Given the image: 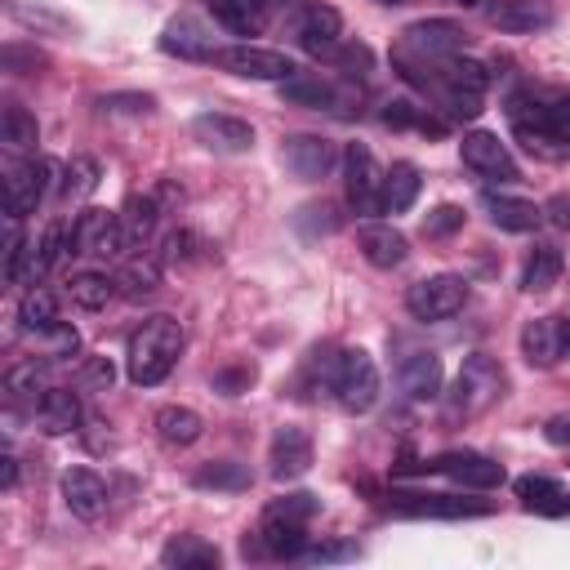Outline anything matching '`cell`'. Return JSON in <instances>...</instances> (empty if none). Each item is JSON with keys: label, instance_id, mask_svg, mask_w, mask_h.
Here are the masks:
<instances>
[{"label": "cell", "instance_id": "cell-1", "mask_svg": "<svg viewBox=\"0 0 570 570\" xmlns=\"http://www.w3.org/2000/svg\"><path fill=\"white\" fill-rule=\"evenodd\" d=\"M183 352V325L174 316H147L134 334H129V347H125V370H129V383L138 387H156L174 361Z\"/></svg>", "mask_w": 570, "mask_h": 570}, {"label": "cell", "instance_id": "cell-2", "mask_svg": "<svg viewBox=\"0 0 570 570\" xmlns=\"http://www.w3.org/2000/svg\"><path fill=\"white\" fill-rule=\"evenodd\" d=\"M330 392L347 414H365L379 401V365L365 347H343L330 370Z\"/></svg>", "mask_w": 570, "mask_h": 570}, {"label": "cell", "instance_id": "cell-3", "mask_svg": "<svg viewBox=\"0 0 570 570\" xmlns=\"http://www.w3.org/2000/svg\"><path fill=\"white\" fill-rule=\"evenodd\" d=\"M218 71H232V76H245V80H294L298 76V62L289 58V53H281V49H267V45H249V40H240V45H227V49H214V58H209Z\"/></svg>", "mask_w": 570, "mask_h": 570}, {"label": "cell", "instance_id": "cell-4", "mask_svg": "<svg viewBox=\"0 0 570 570\" xmlns=\"http://www.w3.org/2000/svg\"><path fill=\"white\" fill-rule=\"evenodd\" d=\"M383 174L387 169H379V160L365 142H347V151H343V191H347L352 214H361V218L383 214Z\"/></svg>", "mask_w": 570, "mask_h": 570}, {"label": "cell", "instance_id": "cell-5", "mask_svg": "<svg viewBox=\"0 0 570 570\" xmlns=\"http://www.w3.org/2000/svg\"><path fill=\"white\" fill-rule=\"evenodd\" d=\"M499 396H503V370L485 352L468 356L459 365V379H454V392H450V410L463 414V419L468 414H485Z\"/></svg>", "mask_w": 570, "mask_h": 570}, {"label": "cell", "instance_id": "cell-6", "mask_svg": "<svg viewBox=\"0 0 570 570\" xmlns=\"http://www.w3.org/2000/svg\"><path fill=\"white\" fill-rule=\"evenodd\" d=\"M468 303V281L454 276V272H436V276H423L405 289V307L414 321H445L454 312H463Z\"/></svg>", "mask_w": 570, "mask_h": 570}, {"label": "cell", "instance_id": "cell-7", "mask_svg": "<svg viewBox=\"0 0 570 570\" xmlns=\"http://www.w3.org/2000/svg\"><path fill=\"white\" fill-rule=\"evenodd\" d=\"M49 191V165L36 156H4V214L27 218Z\"/></svg>", "mask_w": 570, "mask_h": 570}, {"label": "cell", "instance_id": "cell-8", "mask_svg": "<svg viewBox=\"0 0 570 570\" xmlns=\"http://www.w3.org/2000/svg\"><path fill=\"white\" fill-rule=\"evenodd\" d=\"M125 245H129V240H125L120 214L98 209V205H89V209L76 214V223H71V245H67L71 254H85V258H116Z\"/></svg>", "mask_w": 570, "mask_h": 570}, {"label": "cell", "instance_id": "cell-9", "mask_svg": "<svg viewBox=\"0 0 570 570\" xmlns=\"http://www.w3.org/2000/svg\"><path fill=\"white\" fill-rule=\"evenodd\" d=\"M183 205V191H178V183H156L151 191H142V196H129V205L120 209V223H125V240L129 245H142L156 227H160V218L165 214H174Z\"/></svg>", "mask_w": 570, "mask_h": 570}, {"label": "cell", "instance_id": "cell-10", "mask_svg": "<svg viewBox=\"0 0 570 570\" xmlns=\"http://www.w3.org/2000/svg\"><path fill=\"white\" fill-rule=\"evenodd\" d=\"M289 36H294V45H298L303 53H312V58H334V53H338V36H343V18H338V9H330V4H303V9L294 13V22H289Z\"/></svg>", "mask_w": 570, "mask_h": 570}, {"label": "cell", "instance_id": "cell-11", "mask_svg": "<svg viewBox=\"0 0 570 570\" xmlns=\"http://www.w3.org/2000/svg\"><path fill=\"white\" fill-rule=\"evenodd\" d=\"M392 512L401 517H436V521H463V517H490L494 503L490 499H463V494H405L396 490L387 499Z\"/></svg>", "mask_w": 570, "mask_h": 570}, {"label": "cell", "instance_id": "cell-12", "mask_svg": "<svg viewBox=\"0 0 570 570\" xmlns=\"http://www.w3.org/2000/svg\"><path fill=\"white\" fill-rule=\"evenodd\" d=\"M463 45V27L459 22H445V18H423V22H410L401 31V49L405 58H419V62H441L450 53H459Z\"/></svg>", "mask_w": 570, "mask_h": 570}, {"label": "cell", "instance_id": "cell-13", "mask_svg": "<svg viewBox=\"0 0 570 570\" xmlns=\"http://www.w3.org/2000/svg\"><path fill=\"white\" fill-rule=\"evenodd\" d=\"M459 156H463V165H468L472 174H481V178H490V183H517V178H521L512 151H508V147L499 142V134H490V129L463 134Z\"/></svg>", "mask_w": 570, "mask_h": 570}, {"label": "cell", "instance_id": "cell-14", "mask_svg": "<svg viewBox=\"0 0 570 570\" xmlns=\"http://www.w3.org/2000/svg\"><path fill=\"white\" fill-rule=\"evenodd\" d=\"M191 134L200 147H209L218 156H245L254 147V125L240 116H227V111H200L191 120Z\"/></svg>", "mask_w": 570, "mask_h": 570}, {"label": "cell", "instance_id": "cell-15", "mask_svg": "<svg viewBox=\"0 0 570 570\" xmlns=\"http://www.w3.org/2000/svg\"><path fill=\"white\" fill-rule=\"evenodd\" d=\"M428 472H441V476H450L463 490H494V485H503V463H494V459H485L476 450H445V454H436L428 463Z\"/></svg>", "mask_w": 570, "mask_h": 570}, {"label": "cell", "instance_id": "cell-16", "mask_svg": "<svg viewBox=\"0 0 570 570\" xmlns=\"http://www.w3.org/2000/svg\"><path fill=\"white\" fill-rule=\"evenodd\" d=\"M334 160H338V151H334V142L321 138V134H289V138L281 142V165H285L294 178H303V183L325 178V174L334 169Z\"/></svg>", "mask_w": 570, "mask_h": 570}, {"label": "cell", "instance_id": "cell-17", "mask_svg": "<svg viewBox=\"0 0 570 570\" xmlns=\"http://www.w3.org/2000/svg\"><path fill=\"white\" fill-rule=\"evenodd\" d=\"M307 468H312V436L303 428H294V423L276 428V436L267 445V472H272V481H298Z\"/></svg>", "mask_w": 570, "mask_h": 570}, {"label": "cell", "instance_id": "cell-18", "mask_svg": "<svg viewBox=\"0 0 570 570\" xmlns=\"http://www.w3.org/2000/svg\"><path fill=\"white\" fill-rule=\"evenodd\" d=\"M62 503L80 521H98L107 512V481L94 468H67L62 472Z\"/></svg>", "mask_w": 570, "mask_h": 570}, {"label": "cell", "instance_id": "cell-19", "mask_svg": "<svg viewBox=\"0 0 570 570\" xmlns=\"http://www.w3.org/2000/svg\"><path fill=\"white\" fill-rule=\"evenodd\" d=\"M356 245H361V254H365L374 267H401V263H405V254H410L405 232H401V227H392V223H374V218H365V223H361Z\"/></svg>", "mask_w": 570, "mask_h": 570}, {"label": "cell", "instance_id": "cell-20", "mask_svg": "<svg viewBox=\"0 0 570 570\" xmlns=\"http://www.w3.org/2000/svg\"><path fill=\"white\" fill-rule=\"evenodd\" d=\"M396 379H401V392L410 401H436L441 396V383H445V365H441L436 352H410L401 361Z\"/></svg>", "mask_w": 570, "mask_h": 570}, {"label": "cell", "instance_id": "cell-21", "mask_svg": "<svg viewBox=\"0 0 570 570\" xmlns=\"http://www.w3.org/2000/svg\"><path fill=\"white\" fill-rule=\"evenodd\" d=\"M485 18L508 36H530L552 22V4L548 0H494L485 9Z\"/></svg>", "mask_w": 570, "mask_h": 570}, {"label": "cell", "instance_id": "cell-22", "mask_svg": "<svg viewBox=\"0 0 570 570\" xmlns=\"http://www.w3.org/2000/svg\"><path fill=\"white\" fill-rule=\"evenodd\" d=\"M481 209L490 214L494 227L503 232H534L543 223V209L525 196H508V191H481Z\"/></svg>", "mask_w": 570, "mask_h": 570}, {"label": "cell", "instance_id": "cell-23", "mask_svg": "<svg viewBox=\"0 0 570 570\" xmlns=\"http://www.w3.org/2000/svg\"><path fill=\"white\" fill-rule=\"evenodd\" d=\"M561 352L566 347H561V321L557 316H539V321L521 325V356H525V365L548 370V365H557Z\"/></svg>", "mask_w": 570, "mask_h": 570}, {"label": "cell", "instance_id": "cell-24", "mask_svg": "<svg viewBox=\"0 0 570 570\" xmlns=\"http://www.w3.org/2000/svg\"><path fill=\"white\" fill-rule=\"evenodd\" d=\"M36 419L49 436H67L80 428V396L71 387H49L40 401H36Z\"/></svg>", "mask_w": 570, "mask_h": 570}, {"label": "cell", "instance_id": "cell-25", "mask_svg": "<svg viewBox=\"0 0 570 570\" xmlns=\"http://www.w3.org/2000/svg\"><path fill=\"white\" fill-rule=\"evenodd\" d=\"M561 267H566L561 249H557L552 240H539V245L525 254V263H521V289H525V294L552 289V285L561 281Z\"/></svg>", "mask_w": 570, "mask_h": 570}, {"label": "cell", "instance_id": "cell-26", "mask_svg": "<svg viewBox=\"0 0 570 570\" xmlns=\"http://www.w3.org/2000/svg\"><path fill=\"white\" fill-rule=\"evenodd\" d=\"M517 499L539 517H566L570 512V490H561V481H552V476H521Z\"/></svg>", "mask_w": 570, "mask_h": 570}, {"label": "cell", "instance_id": "cell-27", "mask_svg": "<svg viewBox=\"0 0 570 570\" xmlns=\"http://www.w3.org/2000/svg\"><path fill=\"white\" fill-rule=\"evenodd\" d=\"M258 543H263L267 557H303L307 552V525L303 521H285V517H263Z\"/></svg>", "mask_w": 570, "mask_h": 570}, {"label": "cell", "instance_id": "cell-28", "mask_svg": "<svg viewBox=\"0 0 570 570\" xmlns=\"http://www.w3.org/2000/svg\"><path fill=\"white\" fill-rule=\"evenodd\" d=\"M281 98L289 107H312V111H330L338 107V85L334 80H321V76H294V80H281Z\"/></svg>", "mask_w": 570, "mask_h": 570}, {"label": "cell", "instance_id": "cell-29", "mask_svg": "<svg viewBox=\"0 0 570 570\" xmlns=\"http://www.w3.org/2000/svg\"><path fill=\"white\" fill-rule=\"evenodd\" d=\"M116 294H120V289H116V276H107V272L85 267V272H71V276H67V298H71L76 307H85V312L107 307Z\"/></svg>", "mask_w": 570, "mask_h": 570}, {"label": "cell", "instance_id": "cell-30", "mask_svg": "<svg viewBox=\"0 0 570 570\" xmlns=\"http://www.w3.org/2000/svg\"><path fill=\"white\" fill-rule=\"evenodd\" d=\"M160 561L165 566H178V570H214L218 566V548L205 543L200 534H174L160 548Z\"/></svg>", "mask_w": 570, "mask_h": 570}, {"label": "cell", "instance_id": "cell-31", "mask_svg": "<svg viewBox=\"0 0 570 570\" xmlns=\"http://www.w3.org/2000/svg\"><path fill=\"white\" fill-rule=\"evenodd\" d=\"M419 187H423L419 165L396 160V165L383 174V209H387V214H405V209L419 200Z\"/></svg>", "mask_w": 570, "mask_h": 570}, {"label": "cell", "instance_id": "cell-32", "mask_svg": "<svg viewBox=\"0 0 570 570\" xmlns=\"http://www.w3.org/2000/svg\"><path fill=\"white\" fill-rule=\"evenodd\" d=\"M62 245H71V227H62V223H49L45 232H40V240L36 245H27V267H22V281H40L53 263H58V254H62Z\"/></svg>", "mask_w": 570, "mask_h": 570}, {"label": "cell", "instance_id": "cell-33", "mask_svg": "<svg viewBox=\"0 0 570 570\" xmlns=\"http://www.w3.org/2000/svg\"><path fill=\"white\" fill-rule=\"evenodd\" d=\"M116 289L125 294V298H151L156 289H160V263L151 258V254H134L120 272H116Z\"/></svg>", "mask_w": 570, "mask_h": 570}, {"label": "cell", "instance_id": "cell-34", "mask_svg": "<svg viewBox=\"0 0 570 570\" xmlns=\"http://www.w3.org/2000/svg\"><path fill=\"white\" fill-rule=\"evenodd\" d=\"M160 49H165V53H178V58H214L209 36H205L191 18H174V22L165 27V36H160Z\"/></svg>", "mask_w": 570, "mask_h": 570}, {"label": "cell", "instance_id": "cell-35", "mask_svg": "<svg viewBox=\"0 0 570 570\" xmlns=\"http://www.w3.org/2000/svg\"><path fill=\"white\" fill-rule=\"evenodd\" d=\"M156 432H160L165 445H196L200 432H205V423H200V414L187 410V405H165V410L156 414Z\"/></svg>", "mask_w": 570, "mask_h": 570}, {"label": "cell", "instance_id": "cell-36", "mask_svg": "<svg viewBox=\"0 0 570 570\" xmlns=\"http://www.w3.org/2000/svg\"><path fill=\"white\" fill-rule=\"evenodd\" d=\"M191 485L196 490H249V468L236 463V459H218V463H205L191 472Z\"/></svg>", "mask_w": 570, "mask_h": 570}, {"label": "cell", "instance_id": "cell-37", "mask_svg": "<svg viewBox=\"0 0 570 570\" xmlns=\"http://www.w3.org/2000/svg\"><path fill=\"white\" fill-rule=\"evenodd\" d=\"M0 134H4V147H9V151H36V142H40V125H36V116H31L27 107H18V102L4 107Z\"/></svg>", "mask_w": 570, "mask_h": 570}, {"label": "cell", "instance_id": "cell-38", "mask_svg": "<svg viewBox=\"0 0 570 570\" xmlns=\"http://www.w3.org/2000/svg\"><path fill=\"white\" fill-rule=\"evenodd\" d=\"M58 321V303H53V294L49 289H27L22 294V303H18V325L27 330V334H40V330H49Z\"/></svg>", "mask_w": 570, "mask_h": 570}, {"label": "cell", "instance_id": "cell-39", "mask_svg": "<svg viewBox=\"0 0 570 570\" xmlns=\"http://www.w3.org/2000/svg\"><path fill=\"white\" fill-rule=\"evenodd\" d=\"M209 9H214V18H218L227 31H236V36H254V31L267 22L254 0H209Z\"/></svg>", "mask_w": 570, "mask_h": 570}, {"label": "cell", "instance_id": "cell-40", "mask_svg": "<svg viewBox=\"0 0 570 570\" xmlns=\"http://www.w3.org/2000/svg\"><path fill=\"white\" fill-rule=\"evenodd\" d=\"M4 387H9V396H31V401H40V396L49 392V365H45V361H22V365H13V370L4 374Z\"/></svg>", "mask_w": 570, "mask_h": 570}, {"label": "cell", "instance_id": "cell-41", "mask_svg": "<svg viewBox=\"0 0 570 570\" xmlns=\"http://www.w3.org/2000/svg\"><path fill=\"white\" fill-rule=\"evenodd\" d=\"M383 125H392V129H423V134H441V120L423 116V107H414L410 98H392V102L383 107Z\"/></svg>", "mask_w": 570, "mask_h": 570}, {"label": "cell", "instance_id": "cell-42", "mask_svg": "<svg viewBox=\"0 0 570 570\" xmlns=\"http://www.w3.org/2000/svg\"><path fill=\"white\" fill-rule=\"evenodd\" d=\"M94 187H98V160H89V156H71L67 169H62V196L80 200V196H89Z\"/></svg>", "mask_w": 570, "mask_h": 570}, {"label": "cell", "instance_id": "cell-43", "mask_svg": "<svg viewBox=\"0 0 570 570\" xmlns=\"http://www.w3.org/2000/svg\"><path fill=\"white\" fill-rule=\"evenodd\" d=\"M36 343L45 347V356H49V361H67V356H76V352H80V334H76L67 321H53L49 330H40V334H36Z\"/></svg>", "mask_w": 570, "mask_h": 570}, {"label": "cell", "instance_id": "cell-44", "mask_svg": "<svg viewBox=\"0 0 570 570\" xmlns=\"http://www.w3.org/2000/svg\"><path fill=\"white\" fill-rule=\"evenodd\" d=\"M316 508H321V499H316V494H307V490H294V494H281V499H272L263 517H285V521H303V525H307V521L316 517Z\"/></svg>", "mask_w": 570, "mask_h": 570}, {"label": "cell", "instance_id": "cell-45", "mask_svg": "<svg viewBox=\"0 0 570 570\" xmlns=\"http://www.w3.org/2000/svg\"><path fill=\"white\" fill-rule=\"evenodd\" d=\"M459 227H463V209H459V205H436V209L423 218V236H428V240L450 236V232H459Z\"/></svg>", "mask_w": 570, "mask_h": 570}, {"label": "cell", "instance_id": "cell-46", "mask_svg": "<svg viewBox=\"0 0 570 570\" xmlns=\"http://www.w3.org/2000/svg\"><path fill=\"white\" fill-rule=\"evenodd\" d=\"M98 107L111 111V116L116 111H134L138 116V111H151V98L147 94H111V98H98Z\"/></svg>", "mask_w": 570, "mask_h": 570}, {"label": "cell", "instance_id": "cell-47", "mask_svg": "<svg viewBox=\"0 0 570 570\" xmlns=\"http://www.w3.org/2000/svg\"><path fill=\"white\" fill-rule=\"evenodd\" d=\"M254 383V370L249 365H240V370H223V374H214V387L223 392V396H240L245 387Z\"/></svg>", "mask_w": 570, "mask_h": 570}, {"label": "cell", "instance_id": "cell-48", "mask_svg": "<svg viewBox=\"0 0 570 570\" xmlns=\"http://www.w3.org/2000/svg\"><path fill=\"white\" fill-rule=\"evenodd\" d=\"M303 557H307V561H356L361 548H356V543H316V548H307Z\"/></svg>", "mask_w": 570, "mask_h": 570}, {"label": "cell", "instance_id": "cell-49", "mask_svg": "<svg viewBox=\"0 0 570 570\" xmlns=\"http://www.w3.org/2000/svg\"><path fill=\"white\" fill-rule=\"evenodd\" d=\"M191 254H196V236L191 232H169L165 236V258L169 263H187Z\"/></svg>", "mask_w": 570, "mask_h": 570}, {"label": "cell", "instance_id": "cell-50", "mask_svg": "<svg viewBox=\"0 0 570 570\" xmlns=\"http://www.w3.org/2000/svg\"><path fill=\"white\" fill-rule=\"evenodd\" d=\"M334 58L347 67V76H365V67H370V49L365 45H343Z\"/></svg>", "mask_w": 570, "mask_h": 570}, {"label": "cell", "instance_id": "cell-51", "mask_svg": "<svg viewBox=\"0 0 570 570\" xmlns=\"http://www.w3.org/2000/svg\"><path fill=\"white\" fill-rule=\"evenodd\" d=\"M40 62H45V58H40L36 49H18V45L4 49V67H9V71H18V67H40Z\"/></svg>", "mask_w": 570, "mask_h": 570}, {"label": "cell", "instance_id": "cell-52", "mask_svg": "<svg viewBox=\"0 0 570 570\" xmlns=\"http://www.w3.org/2000/svg\"><path fill=\"white\" fill-rule=\"evenodd\" d=\"M85 383H94V387H111V361H89L85 365Z\"/></svg>", "mask_w": 570, "mask_h": 570}, {"label": "cell", "instance_id": "cell-53", "mask_svg": "<svg viewBox=\"0 0 570 570\" xmlns=\"http://www.w3.org/2000/svg\"><path fill=\"white\" fill-rule=\"evenodd\" d=\"M543 214H548V218H552V223H557L561 232H570V196H552Z\"/></svg>", "mask_w": 570, "mask_h": 570}, {"label": "cell", "instance_id": "cell-54", "mask_svg": "<svg viewBox=\"0 0 570 570\" xmlns=\"http://www.w3.org/2000/svg\"><path fill=\"white\" fill-rule=\"evenodd\" d=\"M548 441H557V445H570V419H566V414L548 419Z\"/></svg>", "mask_w": 570, "mask_h": 570}, {"label": "cell", "instance_id": "cell-55", "mask_svg": "<svg viewBox=\"0 0 570 570\" xmlns=\"http://www.w3.org/2000/svg\"><path fill=\"white\" fill-rule=\"evenodd\" d=\"M0 485H4V490H13V485H18V459H13V454H4V459H0Z\"/></svg>", "mask_w": 570, "mask_h": 570}, {"label": "cell", "instance_id": "cell-56", "mask_svg": "<svg viewBox=\"0 0 570 570\" xmlns=\"http://www.w3.org/2000/svg\"><path fill=\"white\" fill-rule=\"evenodd\" d=\"M254 4H258V13H263V18H276V13L289 4V0H254Z\"/></svg>", "mask_w": 570, "mask_h": 570}, {"label": "cell", "instance_id": "cell-57", "mask_svg": "<svg viewBox=\"0 0 570 570\" xmlns=\"http://www.w3.org/2000/svg\"><path fill=\"white\" fill-rule=\"evenodd\" d=\"M561 347L570 352V321H561Z\"/></svg>", "mask_w": 570, "mask_h": 570}, {"label": "cell", "instance_id": "cell-58", "mask_svg": "<svg viewBox=\"0 0 570 570\" xmlns=\"http://www.w3.org/2000/svg\"><path fill=\"white\" fill-rule=\"evenodd\" d=\"M450 4H459V9H476L481 0H450Z\"/></svg>", "mask_w": 570, "mask_h": 570}, {"label": "cell", "instance_id": "cell-59", "mask_svg": "<svg viewBox=\"0 0 570 570\" xmlns=\"http://www.w3.org/2000/svg\"><path fill=\"white\" fill-rule=\"evenodd\" d=\"M379 4H405V0H379Z\"/></svg>", "mask_w": 570, "mask_h": 570}]
</instances>
